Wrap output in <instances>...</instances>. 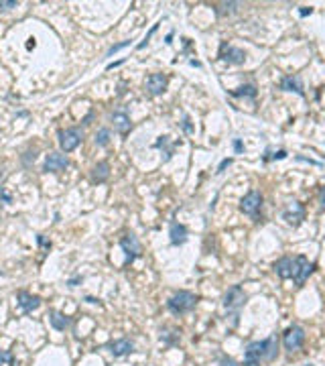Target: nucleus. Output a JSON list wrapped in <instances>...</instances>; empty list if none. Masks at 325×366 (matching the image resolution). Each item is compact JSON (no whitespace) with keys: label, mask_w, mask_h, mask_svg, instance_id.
<instances>
[{"label":"nucleus","mask_w":325,"mask_h":366,"mask_svg":"<svg viewBox=\"0 0 325 366\" xmlns=\"http://www.w3.org/2000/svg\"><path fill=\"white\" fill-rule=\"evenodd\" d=\"M273 269H275V273H277L281 279H295L297 287H303L305 281L309 279V275L313 273L315 265L309 263L305 256H295V258L283 256V258H279V260L273 265Z\"/></svg>","instance_id":"obj_1"},{"label":"nucleus","mask_w":325,"mask_h":366,"mask_svg":"<svg viewBox=\"0 0 325 366\" xmlns=\"http://www.w3.org/2000/svg\"><path fill=\"white\" fill-rule=\"evenodd\" d=\"M279 352V338L277 334L268 336L260 342H250L244 350V362L242 366H260L262 362H270L277 358Z\"/></svg>","instance_id":"obj_2"},{"label":"nucleus","mask_w":325,"mask_h":366,"mask_svg":"<svg viewBox=\"0 0 325 366\" xmlns=\"http://www.w3.org/2000/svg\"><path fill=\"white\" fill-rule=\"evenodd\" d=\"M195 305H197V297L193 295V293H189V291H179V293H175V295L167 301V307H169L175 316L187 313V311H191Z\"/></svg>","instance_id":"obj_3"},{"label":"nucleus","mask_w":325,"mask_h":366,"mask_svg":"<svg viewBox=\"0 0 325 366\" xmlns=\"http://www.w3.org/2000/svg\"><path fill=\"white\" fill-rule=\"evenodd\" d=\"M260 207H262V193L256 191V189L248 191L246 195L242 197V201H240V212L250 216V218H254V220H258Z\"/></svg>","instance_id":"obj_4"},{"label":"nucleus","mask_w":325,"mask_h":366,"mask_svg":"<svg viewBox=\"0 0 325 366\" xmlns=\"http://www.w3.org/2000/svg\"><path fill=\"white\" fill-rule=\"evenodd\" d=\"M224 307L228 309V311H232V313H238V309L246 303V293H244V289L240 287V285H234V287H230L226 293H224Z\"/></svg>","instance_id":"obj_5"},{"label":"nucleus","mask_w":325,"mask_h":366,"mask_svg":"<svg viewBox=\"0 0 325 366\" xmlns=\"http://www.w3.org/2000/svg\"><path fill=\"white\" fill-rule=\"evenodd\" d=\"M305 342V330L301 326H291L283 336V346L287 352H297Z\"/></svg>","instance_id":"obj_6"},{"label":"nucleus","mask_w":325,"mask_h":366,"mask_svg":"<svg viewBox=\"0 0 325 366\" xmlns=\"http://www.w3.org/2000/svg\"><path fill=\"white\" fill-rule=\"evenodd\" d=\"M220 59L230 63V65H242L246 61V53L242 49L234 47V45H228V43H222L220 45Z\"/></svg>","instance_id":"obj_7"},{"label":"nucleus","mask_w":325,"mask_h":366,"mask_svg":"<svg viewBox=\"0 0 325 366\" xmlns=\"http://www.w3.org/2000/svg\"><path fill=\"white\" fill-rule=\"evenodd\" d=\"M81 130L79 128H67V130H61L59 132V144H61V149L65 153H71L75 146L81 142Z\"/></svg>","instance_id":"obj_8"},{"label":"nucleus","mask_w":325,"mask_h":366,"mask_svg":"<svg viewBox=\"0 0 325 366\" xmlns=\"http://www.w3.org/2000/svg\"><path fill=\"white\" fill-rule=\"evenodd\" d=\"M17 303H19L23 313H31L33 309H37L41 305V297L31 295V293H27V291H19L17 293Z\"/></svg>","instance_id":"obj_9"},{"label":"nucleus","mask_w":325,"mask_h":366,"mask_svg":"<svg viewBox=\"0 0 325 366\" xmlns=\"http://www.w3.org/2000/svg\"><path fill=\"white\" fill-rule=\"evenodd\" d=\"M146 90L150 92V96H160L167 90V78L162 73H150L146 80Z\"/></svg>","instance_id":"obj_10"},{"label":"nucleus","mask_w":325,"mask_h":366,"mask_svg":"<svg viewBox=\"0 0 325 366\" xmlns=\"http://www.w3.org/2000/svg\"><path fill=\"white\" fill-rule=\"evenodd\" d=\"M283 218L287 220L289 224H293V226H299V224L303 222V218H305V207H303V203H299V201H293V203H291V207L283 212Z\"/></svg>","instance_id":"obj_11"},{"label":"nucleus","mask_w":325,"mask_h":366,"mask_svg":"<svg viewBox=\"0 0 325 366\" xmlns=\"http://www.w3.org/2000/svg\"><path fill=\"white\" fill-rule=\"evenodd\" d=\"M69 165V161H67V157L65 155H61V153H51V155H47V159H45V171L47 173H57V171H61V169H65Z\"/></svg>","instance_id":"obj_12"},{"label":"nucleus","mask_w":325,"mask_h":366,"mask_svg":"<svg viewBox=\"0 0 325 366\" xmlns=\"http://www.w3.org/2000/svg\"><path fill=\"white\" fill-rule=\"evenodd\" d=\"M120 246H122L124 252H126V263H132V260L138 256V252H140V244H138V240H136L134 234H126V236L120 240Z\"/></svg>","instance_id":"obj_13"},{"label":"nucleus","mask_w":325,"mask_h":366,"mask_svg":"<svg viewBox=\"0 0 325 366\" xmlns=\"http://www.w3.org/2000/svg\"><path fill=\"white\" fill-rule=\"evenodd\" d=\"M281 90L285 92H295L297 96H305V88H303V80L301 76H285L281 80Z\"/></svg>","instance_id":"obj_14"},{"label":"nucleus","mask_w":325,"mask_h":366,"mask_svg":"<svg viewBox=\"0 0 325 366\" xmlns=\"http://www.w3.org/2000/svg\"><path fill=\"white\" fill-rule=\"evenodd\" d=\"M112 122H114V128H116L122 136H126V134L130 132V128H132L130 118H128L126 112H114V114H112Z\"/></svg>","instance_id":"obj_15"},{"label":"nucleus","mask_w":325,"mask_h":366,"mask_svg":"<svg viewBox=\"0 0 325 366\" xmlns=\"http://www.w3.org/2000/svg\"><path fill=\"white\" fill-rule=\"evenodd\" d=\"M185 242H187V228L183 224L173 222L171 224V244L173 246H181Z\"/></svg>","instance_id":"obj_16"},{"label":"nucleus","mask_w":325,"mask_h":366,"mask_svg":"<svg viewBox=\"0 0 325 366\" xmlns=\"http://www.w3.org/2000/svg\"><path fill=\"white\" fill-rule=\"evenodd\" d=\"M110 352L114 354V356H124V354H130L132 350H134V344L130 342V340H116V342H110Z\"/></svg>","instance_id":"obj_17"},{"label":"nucleus","mask_w":325,"mask_h":366,"mask_svg":"<svg viewBox=\"0 0 325 366\" xmlns=\"http://www.w3.org/2000/svg\"><path fill=\"white\" fill-rule=\"evenodd\" d=\"M110 177V165L108 163H98L92 169V181L94 183H104Z\"/></svg>","instance_id":"obj_18"},{"label":"nucleus","mask_w":325,"mask_h":366,"mask_svg":"<svg viewBox=\"0 0 325 366\" xmlns=\"http://www.w3.org/2000/svg\"><path fill=\"white\" fill-rule=\"evenodd\" d=\"M49 322H51V326H53L57 332H63L65 328H69V326H71V320H69L67 316L59 313V311H51V316H49Z\"/></svg>","instance_id":"obj_19"},{"label":"nucleus","mask_w":325,"mask_h":366,"mask_svg":"<svg viewBox=\"0 0 325 366\" xmlns=\"http://www.w3.org/2000/svg\"><path fill=\"white\" fill-rule=\"evenodd\" d=\"M230 96H234V98H252V100H254V98H256V86L246 84V86H242V88L230 92Z\"/></svg>","instance_id":"obj_20"},{"label":"nucleus","mask_w":325,"mask_h":366,"mask_svg":"<svg viewBox=\"0 0 325 366\" xmlns=\"http://www.w3.org/2000/svg\"><path fill=\"white\" fill-rule=\"evenodd\" d=\"M238 7H240V3H224V5H220V7L215 9V13H218L220 17H226V15H234V13L238 11Z\"/></svg>","instance_id":"obj_21"},{"label":"nucleus","mask_w":325,"mask_h":366,"mask_svg":"<svg viewBox=\"0 0 325 366\" xmlns=\"http://www.w3.org/2000/svg\"><path fill=\"white\" fill-rule=\"evenodd\" d=\"M167 142H169V136H160V138L154 142V146H156V149H162V146H167ZM173 151H175V149H165V161H169V159L173 157Z\"/></svg>","instance_id":"obj_22"},{"label":"nucleus","mask_w":325,"mask_h":366,"mask_svg":"<svg viewBox=\"0 0 325 366\" xmlns=\"http://www.w3.org/2000/svg\"><path fill=\"white\" fill-rule=\"evenodd\" d=\"M0 366H15V356H13L11 350L0 352Z\"/></svg>","instance_id":"obj_23"},{"label":"nucleus","mask_w":325,"mask_h":366,"mask_svg":"<svg viewBox=\"0 0 325 366\" xmlns=\"http://www.w3.org/2000/svg\"><path fill=\"white\" fill-rule=\"evenodd\" d=\"M108 140H110V130H108V128H100V130L96 132V142H98L100 146H106Z\"/></svg>","instance_id":"obj_24"},{"label":"nucleus","mask_w":325,"mask_h":366,"mask_svg":"<svg viewBox=\"0 0 325 366\" xmlns=\"http://www.w3.org/2000/svg\"><path fill=\"white\" fill-rule=\"evenodd\" d=\"M287 155H289V153H287L285 149H281V151H277V153H273V155L266 151V155H264L262 159H264V163H268L270 159H273V161H277V159H279V161H281V159H287Z\"/></svg>","instance_id":"obj_25"},{"label":"nucleus","mask_w":325,"mask_h":366,"mask_svg":"<svg viewBox=\"0 0 325 366\" xmlns=\"http://www.w3.org/2000/svg\"><path fill=\"white\" fill-rule=\"evenodd\" d=\"M128 45H130V41H122V43H116V45H112V47L108 49V53H106V55L110 57V55H114L116 51H120V49H124V47H128Z\"/></svg>","instance_id":"obj_26"},{"label":"nucleus","mask_w":325,"mask_h":366,"mask_svg":"<svg viewBox=\"0 0 325 366\" xmlns=\"http://www.w3.org/2000/svg\"><path fill=\"white\" fill-rule=\"evenodd\" d=\"M156 29H158V25H152V29L148 31V35H146V37L142 39V43H138V45H136V49H144V47H146V43L150 41V37H152V33H154Z\"/></svg>","instance_id":"obj_27"},{"label":"nucleus","mask_w":325,"mask_h":366,"mask_svg":"<svg viewBox=\"0 0 325 366\" xmlns=\"http://www.w3.org/2000/svg\"><path fill=\"white\" fill-rule=\"evenodd\" d=\"M17 7V0H0V11H11Z\"/></svg>","instance_id":"obj_28"},{"label":"nucleus","mask_w":325,"mask_h":366,"mask_svg":"<svg viewBox=\"0 0 325 366\" xmlns=\"http://www.w3.org/2000/svg\"><path fill=\"white\" fill-rule=\"evenodd\" d=\"M234 163V159H224L222 163H220V167H218V173H224L226 171V167H230Z\"/></svg>","instance_id":"obj_29"},{"label":"nucleus","mask_w":325,"mask_h":366,"mask_svg":"<svg viewBox=\"0 0 325 366\" xmlns=\"http://www.w3.org/2000/svg\"><path fill=\"white\" fill-rule=\"evenodd\" d=\"M234 151L236 153H244V144H242L240 138H234Z\"/></svg>","instance_id":"obj_30"},{"label":"nucleus","mask_w":325,"mask_h":366,"mask_svg":"<svg viewBox=\"0 0 325 366\" xmlns=\"http://www.w3.org/2000/svg\"><path fill=\"white\" fill-rule=\"evenodd\" d=\"M183 128H185V132H193V126H191L189 116H185V118H183Z\"/></svg>","instance_id":"obj_31"},{"label":"nucleus","mask_w":325,"mask_h":366,"mask_svg":"<svg viewBox=\"0 0 325 366\" xmlns=\"http://www.w3.org/2000/svg\"><path fill=\"white\" fill-rule=\"evenodd\" d=\"M220 366H238L232 358H222V362H220Z\"/></svg>","instance_id":"obj_32"},{"label":"nucleus","mask_w":325,"mask_h":366,"mask_svg":"<svg viewBox=\"0 0 325 366\" xmlns=\"http://www.w3.org/2000/svg\"><path fill=\"white\" fill-rule=\"evenodd\" d=\"M39 244L43 246V250H49V248H51V242H47L43 236H39Z\"/></svg>","instance_id":"obj_33"},{"label":"nucleus","mask_w":325,"mask_h":366,"mask_svg":"<svg viewBox=\"0 0 325 366\" xmlns=\"http://www.w3.org/2000/svg\"><path fill=\"white\" fill-rule=\"evenodd\" d=\"M319 203L325 210V187H321V191H319Z\"/></svg>","instance_id":"obj_34"},{"label":"nucleus","mask_w":325,"mask_h":366,"mask_svg":"<svg viewBox=\"0 0 325 366\" xmlns=\"http://www.w3.org/2000/svg\"><path fill=\"white\" fill-rule=\"evenodd\" d=\"M77 283H81V277H79V275H77V277H73V279H69V281H67V285H69V287H75V285H77Z\"/></svg>","instance_id":"obj_35"},{"label":"nucleus","mask_w":325,"mask_h":366,"mask_svg":"<svg viewBox=\"0 0 325 366\" xmlns=\"http://www.w3.org/2000/svg\"><path fill=\"white\" fill-rule=\"evenodd\" d=\"M311 13H313V9H307V7H303V9L299 11V15H301V17H307V15H311Z\"/></svg>","instance_id":"obj_36"},{"label":"nucleus","mask_w":325,"mask_h":366,"mask_svg":"<svg viewBox=\"0 0 325 366\" xmlns=\"http://www.w3.org/2000/svg\"><path fill=\"white\" fill-rule=\"evenodd\" d=\"M165 43H167V45H171V43H173V33H169V35L165 37Z\"/></svg>","instance_id":"obj_37"},{"label":"nucleus","mask_w":325,"mask_h":366,"mask_svg":"<svg viewBox=\"0 0 325 366\" xmlns=\"http://www.w3.org/2000/svg\"><path fill=\"white\" fill-rule=\"evenodd\" d=\"M124 61H116V63H108V69H114V67H118V65H122Z\"/></svg>","instance_id":"obj_38"},{"label":"nucleus","mask_w":325,"mask_h":366,"mask_svg":"<svg viewBox=\"0 0 325 366\" xmlns=\"http://www.w3.org/2000/svg\"><path fill=\"white\" fill-rule=\"evenodd\" d=\"M189 63H191V65H195V67H201V63H199V61H195V59H191Z\"/></svg>","instance_id":"obj_39"},{"label":"nucleus","mask_w":325,"mask_h":366,"mask_svg":"<svg viewBox=\"0 0 325 366\" xmlns=\"http://www.w3.org/2000/svg\"><path fill=\"white\" fill-rule=\"evenodd\" d=\"M303 366H313V364H311V362H309V364H303Z\"/></svg>","instance_id":"obj_40"}]
</instances>
